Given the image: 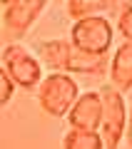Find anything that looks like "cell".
Returning a JSON list of instances; mask_svg holds the SVG:
<instances>
[{
    "label": "cell",
    "mask_w": 132,
    "mask_h": 149,
    "mask_svg": "<svg viewBox=\"0 0 132 149\" xmlns=\"http://www.w3.org/2000/svg\"><path fill=\"white\" fill-rule=\"evenodd\" d=\"M80 97V87L70 72H50L37 85V104L50 117H67Z\"/></svg>",
    "instance_id": "6da1fadb"
},
{
    "label": "cell",
    "mask_w": 132,
    "mask_h": 149,
    "mask_svg": "<svg viewBox=\"0 0 132 149\" xmlns=\"http://www.w3.org/2000/svg\"><path fill=\"white\" fill-rule=\"evenodd\" d=\"M100 92H102L100 134L105 139V149H120L122 139L127 137V119H130V107L125 102V92H120L115 85H105Z\"/></svg>",
    "instance_id": "7a4b0ae2"
},
{
    "label": "cell",
    "mask_w": 132,
    "mask_h": 149,
    "mask_svg": "<svg viewBox=\"0 0 132 149\" xmlns=\"http://www.w3.org/2000/svg\"><path fill=\"white\" fill-rule=\"evenodd\" d=\"M112 37H115V27L102 13L75 20L70 30V40L75 47L95 55H107V50L112 47Z\"/></svg>",
    "instance_id": "3957f363"
},
{
    "label": "cell",
    "mask_w": 132,
    "mask_h": 149,
    "mask_svg": "<svg viewBox=\"0 0 132 149\" xmlns=\"http://www.w3.org/2000/svg\"><path fill=\"white\" fill-rule=\"evenodd\" d=\"M3 70L15 80L18 87L22 90H35L42 82V62L40 57L30 52L27 47L18 42H8L3 47Z\"/></svg>",
    "instance_id": "277c9868"
},
{
    "label": "cell",
    "mask_w": 132,
    "mask_h": 149,
    "mask_svg": "<svg viewBox=\"0 0 132 149\" xmlns=\"http://www.w3.org/2000/svg\"><path fill=\"white\" fill-rule=\"evenodd\" d=\"M48 8V0H8L3 5V30L8 40H20L27 35L42 10Z\"/></svg>",
    "instance_id": "5b68a950"
},
{
    "label": "cell",
    "mask_w": 132,
    "mask_h": 149,
    "mask_svg": "<svg viewBox=\"0 0 132 149\" xmlns=\"http://www.w3.org/2000/svg\"><path fill=\"white\" fill-rule=\"evenodd\" d=\"M65 119H67V124L75 127V129H95V132H100V122H102V92L100 90L82 92Z\"/></svg>",
    "instance_id": "8992f818"
},
{
    "label": "cell",
    "mask_w": 132,
    "mask_h": 149,
    "mask_svg": "<svg viewBox=\"0 0 132 149\" xmlns=\"http://www.w3.org/2000/svg\"><path fill=\"white\" fill-rule=\"evenodd\" d=\"M110 85H115L120 92L132 90V42H122L110 57Z\"/></svg>",
    "instance_id": "52a82bcc"
},
{
    "label": "cell",
    "mask_w": 132,
    "mask_h": 149,
    "mask_svg": "<svg viewBox=\"0 0 132 149\" xmlns=\"http://www.w3.org/2000/svg\"><path fill=\"white\" fill-rule=\"evenodd\" d=\"M72 50H75L72 40H45L37 45V57L50 72H67Z\"/></svg>",
    "instance_id": "ba28073f"
},
{
    "label": "cell",
    "mask_w": 132,
    "mask_h": 149,
    "mask_svg": "<svg viewBox=\"0 0 132 149\" xmlns=\"http://www.w3.org/2000/svg\"><path fill=\"white\" fill-rule=\"evenodd\" d=\"M110 67L107 55H95V52H85V50L75 47L67 62V72L70 74H100Z\"/></svg>",
    "instance_id": "9c48e42d"
},
{
    "label": "cell",
    "mask_w": 132,
    "mask_h": 149,
    "mask_svg": "<svg viewBox=\"0 0 132 149\" xmlns=\"http://www.w3.org/2000/svg\"><path fill=\"white\" fill-rule=\"evenodd\" d=\"M62 149H105V139L95 129L70 127L62 137Z\"/></svg>",
    "instance_id": "30bf717a"
},
{
    "label": "cell",
    "mask_w": 132,
    "mask_h": 149,
    "mask_svg": "<svg viewBox=\"0 0 132 149\" xmlns=\"http://www.w3.org/2000/svg\"><path fill=\"white\" fill-rule=\"evenodd\" d=\"M67 13L72 20H80V17H87V15H97L102 13V8L97 5L95 0H67Z\"/></svg>",
    "instance_id": "8fae6325"
},
{
    "label": "cell",
    "mask_w": 132,
    "mask_h": 149,
    "mask_svg": "<svg viewBox=\"0 0 132 149\" xmlns=\"http://www.w3.org/2000/svg\"><path fill=\"white\" fill-rule=\"evenodd\" d=\"M117 32L127 42H132V5H125L117 13Z\"/></svg>",
    "instance_id": "7c38bea8"
},
{
    "label": "cell",
    "mask_w": 132,
    "mask_h": 149,
    "mask_svg": "<svg viewBox=\"0 0 132 149\" xmlns=\"http://www.w3.org/2000/svg\"><path fill=\"white\" fill-rule=\"evenodd\" d=\"M15 80H13L10 74L5 72V70L0 67V107H5V104H10V100H13V95H15Z\"/></svg>",
    "instance_id": "4fadbf2b"
},
{
    "label": "cell",
    "mask_w": 132,
    "mask_h": 149,
    "mask_svg": "<svg viewBox=\"0 0 132 149\" xmlns=\"http://www.w3.org/2000/svg\"><path fill=\"white\" fill-rule=\"evenodd\" d=\"M127 144H130V149H132V104H130V119H127Z\"/></svg>",
    "instance_id": "5bb4252c"
},
{
    "label": "cell",
    "mask_w": 132,
    "mask_h": 149,
    "mask_svg": "<svg viewBox=\"0 0 132 149\" xmlns=\"http://www.w3.org/2000/svg\"><path fill=\"white\" fill-rule=\"evenodd\" d=\"M95 3H97V5L102 8V10H105V8H110L112 3H115V0H95Z\"/></svg>",
    "instance_id": "9a60e30c"
},
{
    "label": "cell",
    "mask_w": 132,
    "mask_h": 149,
    "mask_svg": "<svg viewBox=\"0 0 132 149\" xmlns=\"http://www.w3.org/2000/svg\"><path fill=\"white\" fill-rule=\"evenodd\" d=\"M5 3H8V0H3V5H5Z\"/></svg>",
    "instance_id": "2e32d148"
},
{
    "label": "cell",
    "mask_w": 132,
    "mask_h": 149,
    "mask_svg": "<svg viewBox=\"0 0 132 149\" xmlns=\"http://www.w3.org/2000/svg\"><path fill=\"white\" fill-rule=\"evenodd\" d=\"M65 3H67V0H65Z\"/></svg>",
    "instance_id": "e0dca14e"
}]
</instances>
